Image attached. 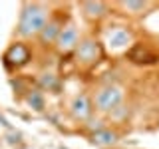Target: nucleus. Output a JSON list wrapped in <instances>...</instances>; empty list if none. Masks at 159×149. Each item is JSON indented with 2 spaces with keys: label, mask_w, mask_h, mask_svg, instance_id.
Segmentation results:
<instances>
[{
  "label": "nucleus",
  "mask_w": 159,
  "mask_h": 149,
  "mask_svg": "<svg viewBox=\"0 0 159 149\" xmlns=\"http://www.w3.org/2000/svg\"><path fill=\"white\" fill-rule=\"evenodd\" d=\"M46 26V10L40 6H26L20 18V34L22 36H34V34L42 32Z\"/></svg>",
  "instance_id": "nucleus-1"
},
{
  "label": "nucleus",
  "mask_w": 159,
  "mask_h": 149,
  "mask_svg": "<svg viewBox=\"0 0 159 149\" xmlns=\"http://www.w3.org/2000/svg\"><path fill=\"white\" fill-rule=\"evenodd\" d=\"M121 97H123L121 89L116 88V86H109V88H103L96 96V106H98V109H102V111H111V109L119 107Z\"/></svg>",
  "instance_id": "nucleus-2"
},
{
  "label": "nucleus",
  "mask_w": 159,
  "mask_h": 149,
  "mask_svg": "<svg viewBox=\"0 0 159 149\" xmlns=\"http://www.w3.org/2000/svg\"><path fill=\"white\" fill-rule=\"evenodd\" d=\"M78 60L84 64H92V62H98L99 56H102V48H99L98 42L93 40H84L82 44L78 46Z\"/></svg>",
  "instance_id": "nucleus-3"
},
{
  "label": "nucleus",
  "mask_w": 159,
  "mask_h": 149,
  "mask_svg": "<svg viewBox=\"0 0 159 149\" xmlns=\"http://www.w3.org/2000/svg\"><path fill=\"white\" fill-rule=\"evenodd\" d=\"M8 66H24V64L30 60V50L24 46V44H14V46H10V50L6 52V56H4Z\"/></svg>",
  "instance_id": "nucleus-4"
},
{
  "label": "nucleus",
  "mask_w": 159,
  "mask_h": 149,
  "mask_svg": "<svg viewBox=\"0 0 159 149\" xmlns=\"http://www.w3.org/2000/svg\"><path fill=\"white\" fill-rule=\"evenodd\" d=\"M56 44H58V50H62V52H70V50H74L76 44H78V30L74 26L62 28V32H60V36L56 40Z\"/></svg>",
  "instance_id": "nucleus-5"
},
{
  "label": "nucleus",
  "mask_w": 159,
  "mask_h": 149,
  "mask_svg": "<svg viewBox=\"0 0 159 149\" xmlns=\"http://www.w3.org/2000/svg\"><path fill=\"white\" fill-rule=\"evenodd\" d=\"M92 113V103L86 93H80V96L72 102V115L76 119H88Z\"/></svg>",
  "instance_id": "nucleus-6"
},
{
  "label": "nucleus",
  "mask_w": 159,
  "mask_h": 149,
  "mask_svg": "<svg viewBox=\"0 0 159 149\" xmlns=\"http://www.w3.org/2000/svg\"><path fill=\"white\" fill-rule=\"evenodd\" d=\"M131 42V34L127 32L125 28H116L107 34V44L111 48H123Z\"/></svg>",
  "instance_id": "nucleus-7"
},
{
  "label": "nucleus",
  "mask_w": 159,
  "mask_h": 149,
  "mask_svg": "<svg viewBox=\"0 0 159 149\" xmlns=\"http://www.w3.org/2000/svg\"><path fill=\"white\" fill-rule=\"evenodd\" d=\"M60 32H62V24H60V20H50L46 26H44V30L40 32L42 42H54V40H58Z\"/></svg>",
  "instance_id": "nucleus-8"
},
{
  "label": "nucleus",
  "mask_w": 159,
  "mask_h": 149,
  "mask_svg": "<svg viewBox=\"0 0 159 149\" xmlns=\"http://www.w3.org/2000/svg\"><path fill=\"white\" fill-rule=\"evenodd\" d=\"M129 58L133 60V62H137V64H143V62H155V56H153L151 52H149L147 48H143V46H135L129 52Z\"/></svg>",
  "instance_id": "nucleus-9"
},
{
  "label": "nucleus",
  "mask_w": 159,
  "mask_h": 149,
  "mask_svg": "<svg viewBox=\"0 0 159 149\" xmlns=\"http://www.w3.org/2000/svg\"><path fill=\"white\" fill-rule=\"evenodd\" d=\"M116 139H117L116 133L106 131V129H99V131L93 133V143H98V145H113Z\"/></svg>",
  "instance_id": "nucleus-10"
},
{
  "label": "nucleus",
  "mask_w": 159,
  "mask_h": 149,
  "mask_svg": "<svg viewBox=\"0 0 159 149\" xmlns=\"http://www.w3.org/2000/svg\"><path fill=\"white\" fill-rule=\"evenodd\" d=\"M84 10L88 12V16H102L106 6H103L102 2H86L84 4Z\"/></svg>",
  "instance_id": "nucleus-11"
},
{
  "label": "nucleus",
  "mask_w": 159,
  "mask_h": 149,
  "mask_svg": "<svg viewBox=\"0 0 159 149\" xmlns=\"http://www.w3.org/2000/svg\"><path fill=\"white\" fill-rule=\"evenodd\" d=\"M40 82H42V86L48 88V89H58L60 88V79H58V76H54V74H44Z\"/></svg>",
  "instance_id": "nucleus-12"
},
{
  "label": "nucleus",
  "mask_w": 159,
  "mask_h": 149,
  "mask_svg": "<svg viewBox=\"0 0 159 149\" xmlns=\"http://www.w3.org/2000/svg\"><path fill=\"white\" fill-rule=\"evenodd\" d=\"M28 102L32 103L36 109H42V107H44V99H42V96H40V92H32V93L28 96Z\"/></svg>",
  "instance_id": "nucleus-13"
},
{
  "label": "nucleus",
  "mask_w": 159,
  "mask_h": 149,
  "mask_svg": "<svg viewBox=\"0 0 159 149\" xmlns=\"http://www.w3.org/2000/svg\"><path fill=\"white\" fill-rule=\"evenodd\" d=\"M123 6L129 8V10H143L145 8V2H125Z\"/></svg>",
  "instance_id": "nucleus-14"
}]
</instances>
